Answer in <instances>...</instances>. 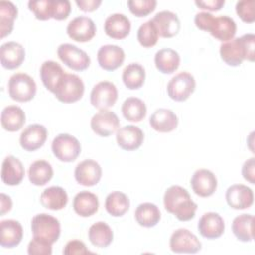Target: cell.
Here are the masks:
<instances>
[{
    "instance_id": "e0dca14e",
    "label": "cell",
    "mask_w": 255,
    "mask_h": 255,
    "mask_svg": "<svg viewBox=\"0 0 255 255\" xmlns=\"http://www.w3.org/2000/svg\"><path fill=\"white\" fill-rule=\"evenodd\" d=\"M227 204L237 210L249 208L254 201V194L250 187L244 184H233L229 186L225 193Z\"/></svg>"
},
{
    "instance_id": "f1b7e54d",
    "label": "cell",
    "mask_w": 255,
    "mask_h": 255,
    "mask_svg": "<svg viewBox=\"0 0 255 255\" xmlns=\"http://www.w3.org/2000/svg\"><path fill=\"white\" fill-rule=\"evenodd\" d=\"M25 122L26 115L18 106H7L1 112V126L7 131L14 132L21 129Z\"/></svg>"
},
{
    "instance_id": "3957f363",
    "label": "cell",
    "mask_w": 255,
    "mask_h": 255,
    "mask_svg": "<svg viewBox=\"0 0 255 255\" xmlns=\"http://www.w3.org/2000/svg\"><path fill=\"white\" fill-rule=\"evenodd\" d=\"M195 26L221 42H227L234 38L237 30L235 21L226 15L214 17L209 12H199L194 17Z\"/></svg>"
},
{
    "instance_id": "7c38bea8",
    "label": "cell",
    "mask_w": 255,
    "mask_h": 255,
    "mask_svg": "<svg viewBox=\"0 0 255 255\" xmlns=\"http://www.w3.org/2000/svg\"><path fill=\"white\" fill-rule=\"evenodd\" d=\"M91 128L96 134L107 137L118 130L120 128V120L114 112L100 110L92 117Z\"/></svg>"
},
{
    "instance_id": "8d00e7d4",
    "label": "cell",
    "mask_w": 255,
    "mask_h": 255,
    "mask_svg": "<svg viewBox=\"0 0 255 255\" xmlns=\"http://www.w3.org/2000/svg\"><path fill=\"white\" fill-rule=\"evenodd\" d=\"M122 79L128 89L138 90L144 84L145 70L138 63H130L125 67Z\"/></svg>"
},
{
    "instance_id": "f907efd6",
    "label": "cell",
    "mask_w": 255,
    "mask_h": 255,
    "mask_svg": "<svg viewBox=\"0 0 255 255\" xmlns=\"http://www.w3.org/2000/svg\"><path fill=\"white\" fill-rule=\"evenodd\" d=\"M1 215L9 212L12 209V200L11 197L6 195L5 193H1Z\"/></svg>"
},
{
    "instance_id": "2e32d148",
    "label": "cell",
    "mask_w": 255,
    "mask_h": 255,
    "mask_svg": "<svg viewBox=\"0 0 255 255\" xmlns=\"http://www.w3.org/2000/svg\"><path fill=\"white\" fill-rule=\"evenodd\" d=\"M190 185L194 193L200 197L211 196L217 188V178L208 169H197L191 176Z\"/></svg>"
},
{
    "instance_id": "9c48e42d",
    "label": "cell",
    "mask_w": 255,
    "mask_h": 255,
    "mask_svg": "<svg viewBox=\"0 0 255 255\" xmlns=\"http://www.w3.org/2000/svg\"><path fill=\"white\" fill-rule=\"evenodd\" d=\"M57 55L67 67L74 71H84L91 64L89 55L73 44H61L57 49Z\"/></svg>"
},
{
    "instance_id": "9a60e30c",
    "label": "cell",
    "mask_w": 255,
    "mask_h": 255,
    "mask_svg": "<svg viewBox=\"0 0 255 255\" xmlns=\"http://www.w3.org/2000/svg\"><path fill=\"white\" fill-rule=\"evenodd\" d=\"M102 167L93 159H85L77 164L75 168V179L83 186H94L102 178Z\"/></svg>"
},
{
    "instance_id": "d590c367",
    "label": "cell",
    "mask_w": 255,
    "mask_h": 255,
    "mask_svg": "<svg viewBox=\"0 0 255 255\" xmlns=\"http://www.w3.org/2000/svg\"><path fill=\"white\" fill-rule=\"evenodd\" d=\"M105 208L110 215L121 217L129 209V199L122 191H113L106 197Z\"/></svg>"
},
{
    "instance_id": "8992f818",
    "label": "cell",
    "mask_w": 255,
    "mask_h": 255,
    "mask_svg": "<svg viewBox=\"0 0 255 255\" xmlns=\"http://www.w3.org/2000/svg\"><path fill=\"white\" fill-rule=\"evenodd\" d=\"M84 92L85 85L82 79L75 74L66 73L54 95L61 103L72 104L81 100Z\"/></svg>"
},
{
    "instance_id": "ac0fdd59",
    "label": "cell",
    "mask_w": 255,
    "mask_h": 255,
    "mask_svg": "<svg viewBox=\"0 0 255 255\" xmlns=\"http://www.w3.org/2000/svg\"><path fill=\"white\" fill-rule=\"evenodd\" d=\"M125 58V51L117 45H104L97 53L98 63L100 67L106 71H115L120 68Z\"/></svg>"
},
{
    "instance_id": "6da1fadb",
    "label": "cell",
    "mask_w": 255,
    "mask_h": 255,
    "mask_svg": "<svg viewBox=\"0 0 255 255\" xmlns=\"http://www.w3.org/2000/svg\"><path fill=\"white\" fill-rule=\"evenodd\" d=\"M255 35L244 34L241 37L233 38L220 45L219 54L221 60L231 67H237L244 60L250 62L255 58Z\"/></svg>"
},
{
    "instance_id": "e575fe53",
    "label": "cell",
    "mask_w": 255,
    "mask_h": 255,
    "mask_svg": "<svg viewBox=\"0 0 255 255\" xmlns=\"http://www.w3.org/2000/svg\"><path fill=\"white\" fill-rule=\"evenodd\" d=\"M253 222L252 214L243 213L236 216L232 221V232L234 236L242 242H250L253 240Z\"/></svg>"
},
{
    "instance_id": "7bdbcfd3",
    "label": "cell",
    "mask_w": 255,
    "mask_h": 255,
    "mask_svg": "<svg viewBox=\"0 0 255 255\" xmlns=\"http://www.w3.org/2000/svg\"><path fill=\"white\" fill-rule=\"evenodd\" d=\"M235 11L238 17L245 23L255 21V2L254 0H241L236 3Z\"/></svg>"
},
{
    "instance_id": "60d3db41",
    "label": "cell",
    "mask_w": 255,
    "mask_h": 255,
    "mask_svg": "<svg viewBox=\"0 0 255 255\" xmlns=\"http://www.w3.org/2000/svg\"><path fill=\"white\" fill-rule=\"evenodd\" d=\"M28 8L34 13L37 20L47 21L53 18V0L29 1Z\"/></svg>"
},
{
    "instance_id": "5bb4252c",
    "label": "cell",
    "mask_w": 255,
    "mask_h": 255,
    "mask_svg": "<svg viewBox=\"0 0 255 255\" xmlns=\"http://www.w3.org/2000/svg\"><path fill=\"white\" fill-rule=\"evenodd\" d=\"M48 136L47 128L40 124H32L24 128L20 134V145L27 151H35L42 147Z\"/></svg>"
},
{
    "instance_id": "d6986e66",
    "label": "cell",
    "mask_w": 255,
    "mask_h": 255,
    "mask_svg": "<svg viewBox=\"0 0 255 255\" xmlns=\"http://www.w3.org/2000/svg\"><path fill=\"white\" fill-rule=\"evenodd\" d=\"M116 139L118 145L122 149L131 151L141 146L144 139V134L138 127L128 125L118 128Z\"/></svg>"
},
{
    "instance_id": "4fadbf2b",
    "label": "cell",
    "mask_w": 255,
    "mask_h": 255,
    "mask_svg": "<svg viewBox=\"0 0 255 255\" xmlns=\"http://www.w3.org/2000/svg\"><path fill=\"white\" fill-rule=\"evenodd\" d=\"M97 32L94 21L86 16H79L74 18L67 26L68 36L80 43L91 41Z\"/></svg>"
},
{
    "instance_id": "f35d334b",
    "label": "cell",
    "mask_w": 255,
    "mask_h": 255,
    "mask_svg": "<svg viewBox=\"0 0 255 255\" xmlns=\"http://www.w3.org/2000/svg\"><path fill=\"white\" fill-rule=\"evenodd\" d=\"M122 113L128 121L137 123L143 120L146 116V106L141 99L129 97L123 103Z\"/></svg>"
},
{
    "instance_id": "484cf974",
    "label": "cell",
    "mask_w": 255,
    "mask_h": 255,
    "mask_svg": "<svg viewBox=\"0 0 255 255\" xmlns=\"http://www.w3.org/2000/svg\"><path fill=\"white\" fill-rule=\"evenodd\" d=\"M66 72L55 61H45L40 68V78L45 88L54 94Z\"/></svg>"
},
{
    "instance_id": "d4e9b609",
    "label": "cell",
    "mask_w": 255,
    "mask_h": 255,
    "mask_svg": "<svg viewBox=\"0 0 255 255\" xmlns=\"http://www.w3.org/2000/svg\"><path fill=\"white\" fill-rule=\"evenodd\" d=\"M25 175V169L22 162L13 155L4 158L1 168L2 181L10 186L18 185L22 182Z\"/></svg>"
},
{
    "instance_id": "bcb514c9",
    "label": "cell",
    "mask_w": 255,
    "mask_h": 255,
    "mask_svg": "<svg viewBox=\"0 0 255 255\" xmlns=\"http://www.w3.org/2000/svg\"><path fill=\"white\" fill-rule=\"evenodd\" d=\"M63 254L65 255H85L92 254V252L87 248L86 244L81 240H70L63 249Z\"/></svg>"
},
{
    "instance_id": "b9f144b4",
    "label": "cell",
    "mask_w": 255,
    "mask_h": 255,
    "mask_svg": "<svg viewBox=\"0 0 255 255\" xmlns=\"http://www.w3.org/2000/svg\"><path fill=\"white\" fill-rule=\"evenodd\" d=\"M157 2L155 0H128V7L136 17H145L154 11Z\"/></svg>"
},
{
    "instance_id": "ab89813d",
    "label": "cell",
    "mask_w": 255,
    "mask_h": 255,
    "mask_svg": "<svg viewBox=\"0 0 255 255\" xmlns=\"http://www.w3.org/2000/svg\"><path fill=\"white\" fill-rule=\"evenodd\" d=\"M137 41L143 48H150L158 41V32L151 20L141 24L137 30Z\"/></svg>"
},
{
    "instance_id": "7dc6e473",
    "label": "cell",
    "mask_w": 255,
    "mask_h": 255,
    "mask_svg": "<svg viewBox=\"0 0 255 255\" xmlns=\"http://www.w3.org/2000/svg\"><path fill=\"white\" fill-rule=\"evenodd\" d=\"M242 176L251 184L255 183V158H248L242 165Z\"/></svg>"
},
{
    "instance_id": "52a82bcc",
    "label": "cell",
    "mask_w": 255,
    "mask_h": 255,
    "mask_svg": "<svg viewBox=\"0 0 255 255\" xmlns=\"http://www.w3.org/2000/svg\"><path fill=\"white\" fill-rule=\"evenodd\" d=\"M52 151L57 159L62 162H72L81 153V143L69 133H60L52 141Z\"/></svg>"
},
{
    "instance_id": "cb8c5ba5",
    "label": "cell",
    "mask_w": 255,
    "mask_h": 255,
    "mask_svg": "<svg viewBox=\"0 0 255 255\" xmlns=\"http://www.w3.org/2000/svg\"><path fill=\"white\" fill-rule=\"evenodd\" d=\"M130 28L129 19L122 13L110 15L104 24V30L107 36L116 40L125 39L129 34Z\"/></svg>"
},
{
    "instance_id": "74e56055",
    "label": "cell",
    "mask_w": 255,
    "mask_h": 255,
    "mask_svg": "<svg viewBox=\"0 0 255 255\" xmlns=\"http://www.w3.org/2000/svg\"><path fill=\"white\" fill-rule=\"evenodd\" d=\"M18 9L11 1L0 2V37L1 39L10 35L14 28Z\"/></svg>"
},
{
    "instance_id": "5b68a950",
    "label": "cell",
    "mask_w": 255,
    "mask_h": 255,
    "mask_svg": "<svg viewBox=\"0 0 255 255\" xmlns=\"http://www.w3.org/2000/svg\"><path fill=\"white\" fill-rule=\"evenodd\" d=\"M31 230L34 237L55 243L61 234L60 221L47 213H39L32 218Z\"/></svg>"
},
{
    "instance_id": "4dcf8cb0",
    "label": "cell",
    "mask_w": 255,
    "mask_h": 255,
    "mask_svg": "<svg viewBox=\"0 0 255 255\" xmlns=\"http://www.w3.org/2000/svg\"><path fill=\"white\" fill-rule=\"evenodd\" d=\"M154 64L156 69L162 74H172L179 67L180 57L175 50L163 48L155 53Z\"/></svg>"
},
{
    "instance_id": "f6af8a7d",
    "label": "cell",
    "mask_w": 255,
    "mask_h": 255,
    "mask_svg": "<svg viewBox=\"0 0 255 255\" xmlns=\"http://www.w3.org/2000/svg\"><path fill=\"white\" fill-rule=\"evenodd\" d=\"M71 3L68 0H53V19L66 20L71 13Z\"/></svg>"
},
{
    "instance_id": "ee69618b",
    "label": "cell",
    "mask_w": 255,
    "mask_h": 255,
    "mask_svg": "<svg viewBox=\"0 0 255 255\" xmlns=\"http://www.w3.org/2000/svg\"><path fill=\"white\" fill-rule=\"evenodd\" d=\"M52 245L53 244L47 240L33 236L28 244L27 252L29 255H51Z\"/></svg>"
},
{
    "instance_id": "4316f807",
    "label": "cell",
    "mask_w": 255,
    "mask_h": 255,
    "mask_svg": "<svg viewBox=\"0 0 255 255\" xmlns=\"http://www.w3.org/2000/svg\"><path fill=\"white\" fill-rule=\"evenodd\" d=\"M149 125L158 132H170L177 128L178 118L171 110L160 108L149 117Z\"/></svg>"
},
{
    "instance_id": "f546056e",
    "label": "cell",
    "mask_w": 255,
    "mask_h": 255,
    "mask_svg": "<svg viewBox=\"0 0 255 255\" xmlns=\"http://www.w3.org/2000/svg\"><path fill=\"white\" fill-rule=\"evenodd\" d=\"M68 194L61 186H50L40 196L41 204L50 210H61L68 203Z\"/></svg>"
},
{
    "instance_id": "277c9868",
    "label": "cell",
    "mask_w": 255,
    "mask_h": 255,
    "mask_svg": "<svg viewBox=\"0 0 255 255\" xmlns=\"http://www.w3.org/2000/svg\"><path fill=\"white\" fill-rule=\"evenodd\" d=\"M37 92V86L32 77L25 73H16L8 81V93L12 100L25 103L31 101Z\"/></svg>"
},
{
    "instance_id": "603a6c76",
    "label": "cell",
    "mask_w": 255,
    "mask_h": 255,
    "mask_svg": "<svg viewBox=\"0 0 255 255\" xmlns=\"http://www.w3.org/2000/svg\"><path fill=\"white\" fill-rule=\"evenodd\" d=\"M23 238V227L14 219L0 222V244L4 248H13L20 244Z\"/></svg>"
},
{
    "instance_id": "8fae6325",
    "label": "cell",
    "mask_w": 255,
    "mask_h": 255,
    "mask_svg": "<svg viewBox=\"0 0 255 255\" xmlns=\"http://www.w3.org/2000/svg\"><path fill=\"white\" fill-rule=\"evenodd\" d=\"M170 250L174 253H196L201 249V242L186 228H178L170 236Z\"/></svg>"
},
{
    "instance_id": "836d02e7",
    "label": "cell",
    "mask_w": 255,
    "mask_h": 255,
    "mask_svg": "<svg viewBox=\"0 0 255 255\" xmlns=\"http://www.w3.org/2000/svg\"><path fill=\"white\" fill-rule=\"evenodd\" d=\"M53 174L54 171L52 165L44 159H38L32 162L28 170L29 180L36 186L47 184L52 179Z\"/></svg>"
},
{
    "instance_id": "44dd1931",
    "label": "cell",
    "mask_w": 255,
    "mask_h": 255,
    "mask_svg": "<svg viewBox=\"0 0 255 255\" xmlns=\"http://www.w3.org/2000/svg\"><path fill=\"white\" fill-rule=\"evenodd\" d=\"M25 60L24 47L14 41L6 42L0 47V62L3 68L15 70L19 68Z\"/></svg>"
},
{
    "instance_id": "7a4b0ae2",
    "label": "cell",
    "mask_w": 255,
    "mask_h": 255,
    "mask_svg": "<svg viewBox=\"0 0 255 255\" xmlns=\"http://www.w3.org/2000/svg\"><path fill=\"white\" fill-rule=\"evenodd\" d=\"M166 211L173 214L179 221H188L195 216L197 204L191 199L189 192L179 185H171L163 195Z\"/></svg>"
},
{
    "instance_id": "7402d4cb",
    "label": "cell",
    "mask_w": 255,
    "mask_h": 255,
    "mask_svg": "<svg viewBox=\"0 0 255 255\" xmlns=\"http://www.w3.org/2000/svg\"><path fill=\"white\" fill-rule=\"evenodd\" d=\"M198 231L200 235L207 239L219 238L225 229V224L223 218L216 212H206L204 213L197 224Z\"/></svg>"
},
{
    "instance_id": "681fc988",
    "label": "cell",
    "mask_w": 255,
    "mask_h": 255,
    "mask_svg": "<svg viewBox=\"0 0 255 255\" xmlns=\"http://www.w3.org/2000/svg\"><path fill=\"white\" fill-rule=\"evenodd\" d=\"M76 5L84 12H93L102 4L101 0H76Z\"/></svg>"
},
{
    "instance_id": "c3c4849f",
    "label": "cell",
    "mask_w": 255,
    "mask_h": 255,
    "mask_svg": "<svg viewBox=\"0 0 255 255\" xmlns=\"http://www.w3.org/2000/svg\"><path fill=\"white\" fill-rule=\"evenodd\" d=\"M195 5L207 11H219L225 4L224 0H205V1H195Z\"/></svg>"
},
{
    "instance_id": "83f0119b",
    "label": "cell",
    "mask_w": 255,
    "mask_h": 255,
    "mask_svg": "<svg viewBox=\"0 0 255 255\" xmlns=\"http://www.w3.org/2000/svg\"><path fill=\"white\" fill-rule=\"evenodd\" d=\"M73 208L74 211L82 217L92 216L99 209L98 196L87 190L80 191L74 197Z\"/></svg>"
},
{
    "instance_id": "30bf717a",
    "label": "cell",
    "mask_w": 255,
    "mask_h": 255,
    "mask_svg": "<svg viewBox=\"0 0 255 255\" xmlns=\"http://www.w3.org/2000/svg\"><path fill=\"white\" fill-rule=\"evenodd\" d=\"M117 100V87L110 81H102L96 84L90 95L92 106L98 110H108L116 104Z\"/></svg>"
},
{
    "instance_id": "ba28073f",
    "label": "cell",
    "mask_w": 255,
    "mask_h": 255,
    "mask_svg": "<svg viewBox=\"0 0 255 255\" xmlns=\"http://www.w3.org/2000/svg\"><path fill=\"white\" fill-rule=\"evenodd\" d=\"M195 79L188 72H180L173 76L167 84V95L175 102L186 101L195 90Z\"/></svg>"
},
{
    "instance_id": "d6a6232c",
    "label": "cell",
    "mask_w": 255,
    "mask_h": 255,
    "mask_svg": "<svg viewBox=\"0 0 255 255\" xmlns=\"http://www.w3.org/2000/svg\"><path fill=\"white\" fill-rule=\"evenodd\" d=\"M134 217L140 226L150 228L159 222L161 214L159 208L154 203L143 202L135 208Z\"/></svg>"
},
{
    "instance_id": "1f68e13d",
    "label": "cell",
    "mask_w": 255,
    "mask_h": 255,
    "mask_svg": "<svg viewBox=\"0 0 255 255\" xmlns=\"http://www.w3.org/2000/svg\"><path fill=\"white\" fill-rule=\"evenodd\" d=\"M88 237L94 246L99 248H106L112 243L114 232L109 224L104 221H98L90 226Z\"/></svg>"
},
{
    "instance_id": "ffe728a7",
    "label": "cell",
    "mask_w": 255,
    "mask_h": 255,
    "mask_svg": "<svg viewBox=\"0 0 255 255\" xmlns=\"http://www.w3.org/2000/svg\"><path fill=\"white\" fill-rule=\"evenodd\" d=\"M150 20L154 24L159 37L172 38L180 30V21L177 15L171 11H160Z\"/></svg>"
}]
</instances>
